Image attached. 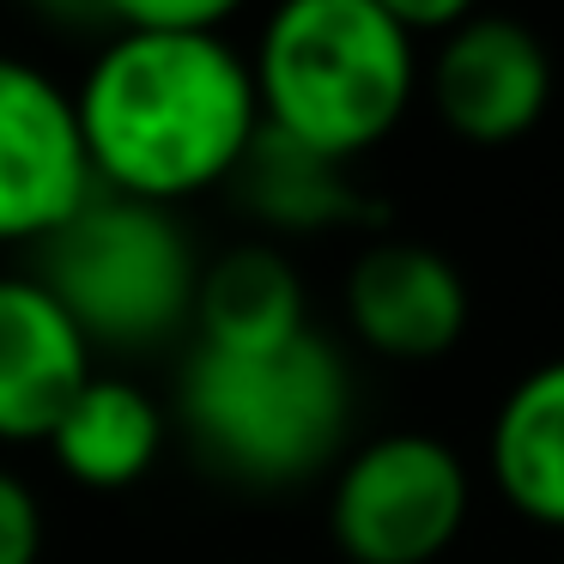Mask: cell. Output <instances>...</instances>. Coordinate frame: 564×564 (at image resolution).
<instances>
[{
  "label": "cell",
  "mask_w": 564,
  "mask_h": 564,
  "mask_svg": "<svg viewBox=\"0 0 564 564\" xmlns=\"http://www.w3.org/2000/svg\"><path fill=\"white\" fill-rule=\"evenodd\" d=\"M43 449L55 455L74 486L86 491H128L159 467L164 455V406L128 377H98L91 370L79 394L62 406Z\"/></svg>",
  "instance_id": "cell-12"
},
{
  "label": "cell",
  "mask_w": 564,
  "mask_h": 564,
  "mask_svg": "<svg viewBox=\"0 0 564 564\" xmlns=\"http://www.w3.org/2000/svg\"><path fill=\"white\" fill-rule=\"evenodd\" d=\"M25 7L43 19H91L98 13V0H25Z\"/></svg>",
  "instance_id": "cell-17"
},
{
  "label": "cell",
  "mask_w": 564,
  "mask_h": 564,
  "mask_svg": "<svg viewBox=\"0 0 564 564\" xmlns=\"http://www.w3.org/2000/svg\"><path fill=\"white\" fill-rule=\"evenodd\" d=\"M67 91L91 183L152 207L225 188L261 128L249 55L219 31H116Z\"/></svg>",
  "instance_id": "cell-1"
},
{
  "label": "cell",
  "mask_w": 564,
  "mask_h": 564,
  "mask_svg": "<svg viewBox=\"0 0 564 564\" xmlns=\"http://www.w3.org/2000/svg\"><path fill=\"white\" fill-rule=\"evenodd\" d=\"M486 474L503 510L564 534V358L522 370L486 431Z\"/></svg>",
  "instance_id": "cell-11"
},
{
  "label": "cell",
  "mask_w": 564,
  "mask_h": 564,
  "mask_svg": "<svg viewBox=\"0 0 564 564\" xmlns=\"http://www.w3.org/2000/svg\"><path fill=\"white\" fill-rule=\"evenodd\" d=\"M249 0H98L116 31H225Z\"/></svg>",
  "instance_id": "cell-14"
},
{
  "label": "cell",
  "mask_w": 564,
  "mask_h": 564,
  "mask_svg": "<svg viewBox=\"0 0 564 564\" xmlns=\"http://www.w3.org/2000/svg\"><path fill=\"white\" fill-rule=\"evenodd\" d=\"M225 188L237 195V207L249 219L280 237H322V231H346V225H377V207L352 183V164L328 159L316 147H297L292 134H280L268 122L256 128V140L237 159Z\"/></svg>",
  "instance_id": "cell-10"
},
{
  "label": "cell",
  "mask_w": 564,
  "mask_h": 564,
  "mask_svg": "<svg viewBox=\"0 0 564 564\" xmlns=\"http://www.w3.org/2000/svg\"><path fill=\"white\" fill-rule=\"evenodd\" d=\"M431 110L467 147H516L552 104V55L522 19L474 13L437 37Z\"/></svg>",
  "instance_id": "cell-7"
},
{
  "label": "cell",
  "mask_w": 564,
  "mask_h": 564,
  "mask_svg": "<svg viewBox=\"0 0 564 564\" xmlns=\"http://www.w3.org/2000/svg\"><path fill=\"white\" fill-rule=\"evenodd\" d=\"M474 516L462 449L431 431H382L334 462L328 534L346 564H437Z\"/></svg>",
  "instance_id": "cell-5"
},
{
  "label": "cell",
  "mask_w": 564,
  "mask_h": 564,
  "mask_svg": "<svg viewBox=\"0 0 564 564\" xmlns=\"http://www.w3.org/2000/svg\"><path fill=\"white\" fill-rule=\"evenodd\" d=\"M74 91L37 62L0 55V249H37L91 200Z\"/></svg>",
  "instance_id": "cell-6"
},
{
  "label": "cell",
  "mask_w": 564,
  "mask_h": 564,
  "mask_svg": "<svg viewBox=\"0 0 564 564\" xmlns=\"http://www.w3.org/2000/svg\"><path fill=\"white\" fill-rule=\"evenodd\" d=\"M91 377V346L37 273H0V443H43Z\"/></svg>",
  "instance_id": "cell-9"
},
{
  "label": "cell",
  "mask_w": 564,
  "mask_h": 564,
  "mask_svg": "<svg viewBox=\"0 0 564 564\" xmlns=\"http://www.w3.org/2000/svg\"><path fill=\"white\" fill-rule=\"evenodd\" d=\"M249 79L268 128L352 164L413 110L419 50L377 0H273Z\"/></svg>",
  "instance_id": "cell-3"
},
{
  "label": "cell",
  "mask_w": 564,
  "mask_h": 564,
  "mask_svg": "<svg viewBox=\"0 0 564 564\" xmlns=\"http://www.w3.org/2000/svg\"><path fill=\"white\" fill-rule=\"evenodd\" d=\"M176 419L219 479L292 491L352 449V370L316 328L268 352L195 346L176 377Z\"/></svg>",
  "instance_id": "cell-2"
},
{
  "label": "cell",
  "mask_w": 564,
  "mask_h": 564,
  "mask_svg": "<svg viewBox=\"0 0 564 564\" xmlns=\"http://www.w3.org/2000/svg\"><path fill=\"white\" fill-rule=\"evenodd\" d=\"M43 292L74 316L91 352H152L188 334L200 256L176 207L91 188V200L37 243Z\"/></svg>",
  "instance_id": "cell-4"
},
{
  "label": "cell",
  "mask_w": 564,
  "mask_h": 564,
  "mask_svg": "<svg viewBox=\"0 0 564 564\" xmlns=\"http://www.w3.org/2000/svg\"><path fill=\"white\" fill-rule=\"evenodd\" d=\"M50 522H43V503L13 467H0V564H37Z\"/></svg>",
  "instance_id": "cell-15"
},
{
  "label": "cell",
  "mask_w": 564,
  "mask_h": 564,
  "mask_svg": "<svg viewBox=\"0 0 564 564\" xmlns=\"http://www.w3.org/2000/svg\"><path fill=\"white\" fill-rule=\"evenodd\" d=\"M382 13L394 19V25L406 31V37H443V31H455L462 19L479 13V0H377Z\"/></svg>",
  "instance_id": "cell-16"
},
{
  "label": "cell",
  "mask_w": 564,
  "mask_h": 564,
  "mask_svg": "<svg viewBox=\"0 0 564 564\" xmlns=\"http://www.w3.org/2000/svg\"><path fill=\"white\" fill-rule=\"evenodd\" d=\"M474 297L443 249L377 237L346 268V328L389 365H437L462 346Z\"/></svg>",
  "instance_id": "cell-8"
},
{
  "label": "cell",
  "mask_w": 564,
  "mask_h": 564,
  "mask_svg": "<svg viewBox=\"0 0 564 564\" xmlns=\"http://www.w3.org/2000/svg\"><path fill=\"white\" fill-rule=\"evenodd\" d=\"M310 328L304 280L273 243H237L219 261H200L188 334L213 352H268Z\"/></svg>",
  "instance_id": "cell-13"
}]
</instances>
